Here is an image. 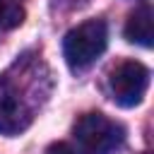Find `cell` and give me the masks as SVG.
Wrapping results in <instances>:
<instances>
[{"instance_id":"obj_1","label":"cell","mask_w":154,"mask_h":154,"mask_svg":"<svg viewBox=\"0 0 154 154\" xmlns=\"http://www.w3.org/2000/svg\"><path fill=\"white\" fill-rule=\"evenodd\" d=\"M108 43V29L101 19H89L77 24L65 34L63 41V55L72 70H87Z\"/></svg>"},{"instance_id":"obj_2","label":"cell","mask_w":154,"mask_h":154,"mask_svg":"<svg viewBox=\"0 0 154 154\" xmlns=\"http://www.w3.org/2000/svg\"><path fill=\"white\" fill-rule=\"evenodd\" d=\"M75 137L91 154H113L123 147L125 130L103 113H84L75 123Z\"/></svg>"},{"instance_id":"obj_3","label":"cell","mask_w":154,"mask_h":154,"mask_svg":"<svg viewBox=\"0 0 154 154\" xmlns=\"http://www.w3.org/2000/svg\"><path fill=\"white\" fill-rule=\"evenodd\" d=\"M147 87H149V70L137 60H123L108 75V91L113 101L123 108L137 106Z\"/></svg>"},{"instance_id":"obj_4","label":"cell","mask_w":154,"mask_h":154,"mask_svg":"<svg viewBox=\"0 0 154 154\" xmlns=\"http://www.w3.org/2000/svg\"><path fill=\"white\" fill-rule=\"evenodd\" d=\"M31 125V108L26 106L19 89L0 77V135H19Z\"/></svg>"},{"instance_id":"obj_5","label":"cell","mask_w":154,"mask_h":154,"mask_svg":"<svg viewBox=\"0 0 154 154\" xmlns=\"http://www.w3.org/2000/svg\"><path fill=\"white\" fill-rule=\"evenodd\" d=\"M125 38L132 41V43H140L144 48L152 46V38H154V14H152V7L149 5H140L128 17Z\"/></svg>"},{"instance_id":"obj_6","label":"cell","mask_w":154,"mask_h":154,"mask_svg":"<svg viewBox=\"0 0 154 154\" xmlns=\"http://www.w3.org/2000/svg\"><path fill=\"white\" fill-rule=\"evenodd\" d=\"M24 22V7L19 0H0V31H10Z\"/></svg>"},{"instance_id":"obj_7","label":"cell","mask_w":154,"mask_h":154,"mask_svg":"<svg viewBox=\"0 0 154 154\" xmlns=\"http://www.w3.org/2000/svg\"><path fill=\"white\" fill-rule=\"evenodd\" d=\"M46 154H82L79 149H75L72 144H67V142H55V144H51L48 147V152Z\"/></svg>"}]
</instances>
